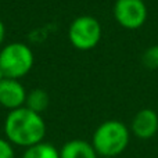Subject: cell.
Returning a JSON list of instances; mask_svg holds the SVG:
<instances>
[{"instance_id":"cell-9","label":"cell","mask_w":158,"mask_h":158,"mask_svg":"<svg viewBox=\"0 0 158 158\" xmlns=\"http://www.w3.org/2000/svg\"><path fill=\"white\" fill-rule=\"evenodd\" d=\"M21 158H60V150L47 142H40L25 148Z\"/></svg>"},{"instance_id":"cell-8","label":"cell","mask_w":158,"mask_h":158,"mask_svg":"<svg viewBox=\"0 0 158 158\" xmlns=\"http://www.w3.org/2000/svg\"><path fill=\"white\" fill-rule=\"evenodd\" d=\"M60 158H98V154L92 143L82 139H74L61 147Z\"/></svg>"},{"instance_id":"cell-3","label":"cell","mask_w":158,"mask_h":158,"mask_svg":"<svg viewBox=\"0 0 158 158\" xmlns=\"http://www.w3.org/2000/svg\"><path fill=\"white\" fill-rule=\"evenodd\" d=\"M35 57L28 44L11 42L0 50V69L6 78L21 79L27 77L33 68Z\"/></svg>"},{"instance_id":"cell-11","label":"cell","mask_w":158,"mask_h":158,"mask_svg":"<svg viewBox=\"0 0 158 158\" xmlns=\"http://www.w3.org/2000/svg\"><path fill=\"white\" fill-rule=\"evenodd\" d=\"M143 65L148 69H158V44L147 47L142 56Z\"/></svg>"},{"instance_id":"cell-2","label":"cell","mask_w":158,"mask_h":158,"mask_svg":"<svg viewBox=\"0 0 158 158\" xmlns=\"http://www.w3.org/2000/svg\"><path fill=\"white\" fill-rule=\"evenodd\" d=\"M131 129L122 121L108 119L96 128L92 144L98 157L112 158L122 154L131 142Z\"/></svg>"},{"instance_id":"cell-10","label":"cell","mask_w":158,"mask_h":158,"mask_svg":"<svg viewBox=\"0 0 158 158\" xmlns=\"http://www.w3.org/2000/svg\"><path fill=\"white\" fill-rule=\"evenodd\" d=\"M50 98L46 90L43 89H33L27 93V100H25V107L29 110L42 114L44 110L49 107Z\"/></svg>"},{"instance_id":"cell-12","label":"cell","mask_w":158,"mask_h":158,"mask_svg":"<svg viewBox=\"0 0 158 158\" xmlns=\"http://www.w3.org/2000/svg\"><path fill=\"white\" fill-rule=\"evenodd\" d=\"M0 158H15L13 144L6 137H0Z\"/></svg>"},{"instance_id":"cell-4","label":"cell","mask_w":158,"mask_h":158,"mask_svg":"<svg viewBox=\"0 0 158 158\" xmlns=\"http://www.w3.org/2000/svg\"><path fill=\"white\" fill-rule=\"evenodd\" d=\"M103 28L97 18L92 15L77 17L68 28L69 43L81 52L92 50L100 43Z\"/></svg>"},{"instance_id":"cell-13","label":"cell","mask_w":158,"mask_h":158,"mask_svg":"<svg viewBox=\"0 0 158 158\" xmlns=\"http://www.w3.org/2000/svg\"><path fill=\"white\" fill-rule=\"evenodd\" d=\"M4 38H6V27H4V24H3V21L0 19V46H2L3 42H4Z\"/></svg>"},{"instance_id":"cell-1","label":"cell","mask_w":158,"mask_h":158,"mask_svg":"<svg viewBox=\"0 0 158 158\" xmlns=\"http://www.w3.org/2000/svg\"><path fill=\"white\" fill-rule=\"evenodd\" d=\"M4 137L13 146L28 148L43 142L46 136V122L42 114L28 107L8 111L3 125Z\"/></svg>"},{"instance_id":"cell-14","label":"cell","mask_w":158,"mask_h":158,"mask_svg":"<svg viewBox=\"0 0 158 158\" xmlns=\"http://www.w3.org/2000/svg\"><path fill=\"white\" fill-rule=\"evenodd\" d=\"M4 78H6V77H4V74H3V71H2V69H0V82H2Z\"/></svg>"},{"instance_id":"cell-7","label":"cell","mask_w":158,"mask_h":158,"mask_svg":"<svg viewBox=\"0 0 158 158\" xmlns=\"http://www.w3.org/2000/svg\"><path fill=\"white\" fill-rule=\"evenodd\" d=\"M27 93L19 79L4 78L0 82V106L8 111L21 108L25 106Z\"/></svg>"},{"instance_id":"cell-5","label":"cell","mask_w":158,"mask_h":158,"mask_svg":"<svg viewBox=\"0 0 158 158\" xmlns=\"http://www.w3.org/2000/svg\"><path fill=\"white\" fill-rule=\"evenodd\" d=\"M112 11L115 21L129 31L142 28L148 17L147 6L143 0H117Z\"/></svg>"},{"instance_id":"cell-6","label":"cell","mask_w":158,"mask_h":158,"mask_svg":"<svg viewBox=\"0 0 158 158\" xmlns=\"http://www.w3.org/2000/svg\"><path fill=\"white\" fill-rule=\"evenodd\" d=\"M131 133L140 140H150L158 133V114L153 108H143L135 114L131 122Z\"/></svg>"}]
</instances>
